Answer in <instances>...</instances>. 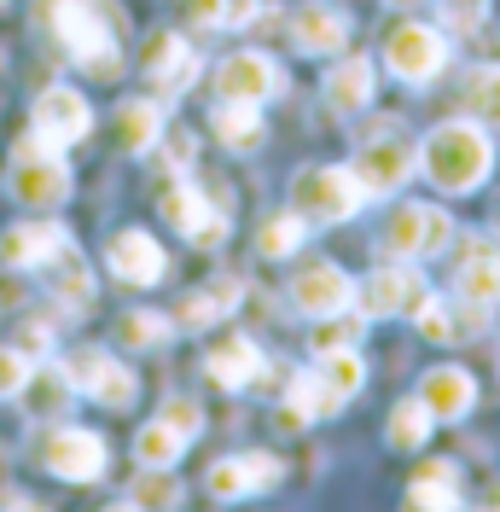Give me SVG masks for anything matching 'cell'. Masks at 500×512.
I'll return each mask as SVG.
<instances>
[{
  "instance_id": "cell-40",
  "label": "cell",
  "mask_w": 500,
  "mask_h": 512,
  "mask_svg": "<svg viewBox=\"0 0 500 512\" xmlns=\"http://www.w3.org/2000/svg\"><path fill=\"white\" fill-rule=\"evenodd\" d=\"M413 320H419V332H425L431 344H454V320H448V309H442L437 297H431V303H425Z\"/></svg>"
},
{
  "instance_id": "cell-32",
  "label": "cell",
  "mask_w": 500,
  "mask_h": 512,
  "mask_svg": "<svg viewBox=\"0 0 500 512\" xmlns=\"http://www.w3.org/2000/svg\"><path fill=\"white\" fill-rule=\"evenodd\" d=\"M431 425H437V414L419 402V396H407V402H396V414H390V448H425L431 443Z\"/></svg>"
},
{
  "instance_id": "cell-21",
  "label": "cell",
  "mask_w": 500,
  "mask_h": 512,
  "mask_svg": "<svg viewBox=\"0 0 500 512\" xmlns=\"http://www.w3.org/2000/svg\"><path fill=\"white\" fill-rule=\"evenodd\" d=\"M419 402L437 419H466L471 402H477V384H471L466 367H431L425 384H419Z\"/></svg>"
},
{
  "instance_id": "cell-14",
  "label": "cell",
  "mask_w": 500,
  "mask_h": 512,
  "mask_svg": "<svg viewBox=\"0 0 500 512\" xmlns=\"http://www.w3.org/2000/svg\"><path fill=\"white\" fill-rule=\"evenodd\" d=\"M163 222H169V227H181L187 239H198V245L210 251V245H216L221 233L233 227V210H216V204H210V198H204L198 187H187V181H181V187H169V192H163Z\"/></svg>"
},
{
  "instance_id": "cell-15",
  "label": "cell",
  "mask_w": 500,
  "mask_h": 512,
  "mask_svg": "<svg viewBox=\"0 0 500 512\" xmlns=\"http://www.w3.org/2000/svg\"><path fill=\"white\" fill-rule=\"evenodd\" d=\"M204 373H210L221 390H256V384L268 379V361H262V350H256L250 338L227 332V338H216V344H210V355H204Z\"/></svg>"
},
{
  "instance_id": "cell-49",
  "label": "cell",
  "mask_w": 500,
  "mask_h": 512,
  "mask_svg": "<svg viewBox=\"0 0 500 512\" xmlns=\"http://www.w3.org/2000/svg\"><path fill=\"white\" fill-rule=\"evenodd\" d=\"M0 6H6V0H0Z\"/></svg>"
},
{
  "instance_id": "cell-41",
  "label": "cell",
  "mask_w": 500,
  "mask_h": 512,
  "mask_svg": "<svg viewBox=\"0 0 500 512\" xmlns=\"http://www.w3.org/2000/svg\"><path fill=\"white\" fill-rule=\"evenodd\" d=\"M163 419H169L175 431H187V437H198V425H204V408H198L192 396H169V402H163Z\"/></svg>"
},
{
  "instance_id": "cell-22",
  "label": "cell",
  "mask_w": 500,
  "mask_h": 512,
  "mask_svg": "<svg viewBox=\"0 0 500 512\" xmlns=\"http://www.w3.org/2000/svg\"><path fill=\"white\" fill-rule=\"evenodd\" d=\"M59 245H70V233H64V227H53V222L12 227V233L0 239V262H6V268H41V262L59 251Z\"/></svg>"
},
{
  "instance_id": "cell-26",
  "label": "cell",
  "mask_w": 500,
  "mask_h": 512,
  "mask_svg": "<svg viewBox=\"0 0 500 512\" xmlns=\"http://www.w3.org/2000/svg\"><path fill=\"white\" fill-rule=\"evenodd\" d=\"M239 297H245L239 280H216V286H204L198 297L181 303V326H187V332H204V326H216V320L233 315V309H239Z\"/></svg>"
},
{
  "instance_id": "cell-12",
  "label": "cell",
  "mask_w": 500,
  "mask_h": 512,
  "mask_svg": "<svg viewBox=\"0 0 500 512\" xmlns=\"http://www.w3.org/2000/svg\"><path fill=\"white\" fill-rule=\"evenodd\" d=\"M274 483H280V460H274L268 448H250V454L216 460L210 478H204V489H210L216 501H245V495H262V489H274Z\"/></svg>"
},
{
  "instance_id": "cell-9",
  "label": "cell",
  "mask_w": 500,
  "mask_h": 512,
  "mask_svg": "<svg viewBox=\"0 0 500 512\" xmlns=\"http://www.w3.org/2000/svg\"><path fill=\"white\" fill-rule=\"evenodd\" d=\"M64 373H70L76 390H88V396L105 402V408H134V396H140L134 373H128L123 361H111L105 350H76L70 361H64Z\"/></svg>"
},
{
  "instance_id": "cell-39",
  "label": "cell",
  "mask_w": 500,
  "mask_h": 512,
  "mask_svg": "<svg viewBox=\"0 0 500 512\" xmlns=\"http://www.w3.org/2000/svg\"><path fill=\"white\" fill-rule=\"evenodd\" d=\"M30 373H35V367H30V355H24V350H0V396H18Z\"/></svg>"
},
{
  "instance_id": "cell-48",
  "label": "cell",
  "mask_w": 500,
  "mask_h": 512,
  "mask_svg": "<svg viewBox=\"0 0 500 512\" xmlns=\"http://www.w3.org/2000/svg\"><path fill=\"white\" fill-rule=\"evenodd\" d=\"M390 6H419V0H390Z\"/></svg>"
},
{
  "instance_id": "cell-6",
  "label": "cell",
  "mask_w": 500,
  "mask_h": 512,
  "mask_svg": "<svg viewBox=\"0 0 500 512\" xmlns=\"http://www.w3.org/2000/svg\"><path fill=\"white\" fill-rule=\"evenodd\" d=\"M454 245V222H448V210L437 204H402L390 222H384V251L413 262V256H437Z\"/></svg>"
},
{
  "instance_id": "cell-27",
  "label": "cell",
  "mask_w": 500,
  "mask_h": 512,
  "mask_svg": "<svg viewBox=\"0 0 500 512\" xmlns=\"http://www.w3.org/2000/svg\"><path fill=\"white\" fill-rule=\"evenodd\" d=\"M373 88H378V76H373L367 59H344L326 76V99H332L338 111H367V105H373Z\"/></svg>"
},
{
  "instance_id": "cell-2",
  "label": "cell",
  "mask_w": 500,
  "mask_h": 512,
  "mask_svg": "<svg viewBox=\"0 0 500 512\" xmlns=\"http://www.w3.org/2000/svg\"><path fill=\"white\" fill-rule=\"evenodd\" d=\"M419 169L437 181L442 192H477L495 169V146L477 123H442L425 134L419 146Z\"/></svg>"
},
{
  "instance_id": "cell-31",
  "label": "cell",
  "mask_w": 500,
  "mask_h": 512,
  "mask_svg": "<svg viewBox=\"0 0 500 512\" xmlns=\"http://www.w3.org/2000/svg\"><path fill=\"white\" fill-rule=\"evenodd\" d=\"M18 396L30 402V414H35V419H47V414H64V408H70V396H76V384H70V373H64V367H53V373H41V379L30 373Z\"/></svg>"
},
{
  "instance_id": "cell-29",
  "label": "cell",
  "mask_w": 500,
  "mask_h": 512,
  "mask_svg": "<svg viewBox=\"0 0 500 512\" xmlns=\"http://www.w3.org/2000/svg\"><path fill=\"white\" fill-rule=\"evenodd\" d=\"M454 291H460V303L495 309L500 303V256H466V268L454 274Z\"/></svg>"
},
{
  "instance_id": "cell-13",
  "label": "cell",
  "mask_w": 500,
  "mask_h": 512,
  "mask_svg": "<svg viewBox=\"0 0 500 512\" xmlns=\"http://www.w3.org/2000/svg\"><path fill=\"white\" fill-rule=\"evenodd\" d=\"M216 88H221V99L262 105V99H280L285 94V70L268 59V53H233V59H221Z\"/></svg>"
},
{
  "instance_id": "cell-36",
  "label": "cell",
  "mask_w": 500,
  "mask_h": 512,
  "mask_svg": "<svg viewBox=\"0 0 500 512\" xmlns=\"http://www.w3.org/2000/svg\"><path fill=\"white\" fill-rule=\"evenodd\" d=\"M332 408H338V396L320 384V373H297V379H291V402H285V414L320 419V414H332Z\"/></svg>"
},
{
  "instance_id": "cell-35",
  "label": "cell",
  "mask_w": 500,
  "mask_h": 512,
  "mask_svg": "<svg viewBox=\"0 0 500 512\" xmlns=\"http://www.w3.org/2000/svg\"><path fill=\"white\" fill-rule=\"evenodd\" d=\"M466 111L477 123H500V64H483L466 76Z\"/></svg>"
},
{
  "instance_id": "cell-30",
  "label": "cell",
  "mask_w": 500,
  "mask_h": 512,
  "mask_svg": "<svg viewBox=\"0 0 500 512\" xmlns=\"http://www.w3.org/2000/svg\"><path fill=\"white\" fill-rule=\"evenodd\" d=\"M314 373H320V384H326L338 402H349V396L367 384V361L355 350H320V367H314Z\"/></svg>"
},
{
  "instance_id": "cell-24",
  "label": "cell",
  "mask_w": 500,
  "mask_h": 512,
  "mask_svg": "<svg viewBox=\"0 0 500 512\" xmlns=\"http://www.w3.org/2000/svg\"><path fill=\"white\" fill-rule=\"evenodd\" d=\"M210 128L221 134V146H227V152H256V146H262V134H268L262 105H245V99H221L216 117H210Z\"/></svg>"
},
{
  "instance_id": "cell-4",
  "label": "cell",
  "mask_w": 500,
  "mask_h": 512,
  "mask_svg": "<svg viewBox=\"0 0 500 512\" xmlns=\"http://www.w3.org/2000/svg\"><path fill=\"white\" fill-rule=\"evenodd\" d=\"M12 198L18 204H35V210H53L70 198V163L53 158V146H41V140H24L18 146V163H12Z\"/></svg>"
},
{
  "instance_id": "cell-34",
  "label": "cell",
  "mask_w": 500,
  "mask_h": 512,
  "mask_svg": "<svg viewBox=\"0 0 500 512\" xmlns=\"http://www.w3.org/2000/svg\"><path fill=\"white\" fill-rule=\"evenodd\" d=\"M169 332H175V315H157V309H128V315L117 320V338L134 344V350H152Z\"/></svg>"
},
{
  "instance_id": "cell-19",
  "label": "cell",
  "mask_w": 500,
  "mask_h": 512,
  "mask_svg": "<svg viewBox=\"0 0 500 512\" xmlns=\"http://www.w3.org/2000/svg\"><path fill=\"white\" fill-rule=\"evenodd\" d=\"M140 64H146V76H152L163 94H187L192 82H198V53H192L181 35H152Z\"/></svg>"
},
{
  "instance_id": "cell-10",
  "label": "cell",
  "mask_w": 500,
  "mask_h": 512,
  "mask_svg": "<svg viewBox=\"0 0 500 512\" xmlns=\"http://www.w3.org/2000/svg\"><path fill=\"white\" fill-rule=\"evenodd\" d=\"M291 303H297V315H309V320L344 315V309H355V280H349L338 262H309L291 280Z\"/></svg>"
},
{
  "instance_id": "cell-23",
  "label": "cell",
  "mask_w": 500,
  "mask_h": 512,
  "mask_svg": "<svg viewBox=\"0 0 500 512\" xmlns=\"http://www.w3.org/2000/svg\"><path fill=\"white\" fill-rule=\"evenodd\" d=\"M192 448V437L187 431H175L169 419L157 414L152 425H140L134 431V460L146 466V472H169V466H181V454Z\"/></svg>"
},
{
  "instance_id": "cell-38",
  "label": "cell",
  "mask_w": 500,
  "mask_h": 512,
  "mask_svg": "<svg viewBox=\"0 0 500 512\" xmlns=\"http://www.w3.org/2000/svg\"><path fill=\"white\" fill-rule=\"evenodd\" d=\"M134 501H140V507L146 512H163V507H175V501H181V489H175V483L163 478V472H152V478H140V489H134Z\"/></svg>"
},
{
  "instance_id": "cell-7",
  "label": "cell",
  "mask_w": 500,
  "mask_h": 512,
  "mask_svg": "<svg viewBox=\"0 0 500 512\" xmlns=\"http://www.w3.org/2000/svg\"><path fill=\"white\" fill-rule=\"evenodd\" d=\"M425 303H431V286L419 268H378V274H367V286H355V309L367 320L419 315Z\"/></svg>"
},
{
  "instance_id": "cell-28",
  "label": "cell",
  "mask_w": 500,
  "mask_h": 512,
  "mask_svg": "<svg viewBox=\"0 0 500 512\" xmlns=\"http://www.w3.org/2000/svg\"><path fill=\"white\" fill-rule=\"evenodd\" d=\"M117 140H123V152H152L163 140V105L157 99H128L117 111Z\"/></svg>"
},
{
  "instance_id": "cell-18",
  "label": "cell",
  "mask_w": 500,
  "mask_h": 512,
  "mask_svg": "<svg viewBox=\"0 0 500 512\" xmlns=\"http://www.w3.org/2000/svg\"><path fill=\"white\" fill-rule=\"evenodd\" d=\"M111 274L128 280V286H157L163 274H169V256L157 245L152 233H140V227H128L111 239Z\"/></svg>"
},
{
  "instance_id": "cell-44",
  "label": "cell",
  "mask_w": 500,
  "mask_h": 512,
  "mask_svg": "<svg viewBox=\"0 0 500 512\" xmlns=\"http://www.w3.org/2000/svg\"><path fill=\"white\" fill-rule=\"evenodd\" d=\"M192 152H198V140H192L187 128L163 140V163H169V169H181V175H187V169H192Z\"/></svg>"
},
{
  "instance_id": "cell-1",
  "label": "cell",
  "mask_w": 500,
  "mask_h": 512,
  "mask_svg": "<svg viewBox=\"0 0 500 512\" xmlns=\"http://www.w3.org/2000/svg\"><path fill=\"white\" fill-rule=\"evenodd\" d=\"M47 24L88 76L111 82L123 70V47H117V24H111L105 0H47Z\"/></svg>"
},
{
  "instance_id": "cell-45",
  "label": "cell",
  "mask_w": 500,
  "mask_h": 512,
  "mask_svg": "<svg viewBox=\"0 0 500 512\" xmlns=\"http://www.w3.org/2000/svg\"><path fill=\"white\" fill-rule=\"evenodd\" d=\"M483 512H500V483L489 489V495H483Z\"/></svg>"
},
{
  "instance_id": "cell-3",
  "label": "cell",
  "mask_w": 500,
  "mask_h": 512,
  "mask_svg": "<svg viewBox=\"0 0 500 512\" xmlns=\"http://www.w3.org/2000/svg\"><path fill=\"white\" fill-rule=\"evenodd\" d=\"M367 204V187L355 181V169H338V163H303L291 175V210L309 227H338L349 222L355 210Z\"/></svg>"
},
{
  "instance_id": "cell-33",
  "label": "cell",
  "mask_w": 500,
  "mask_h": 512,
  "mask_svg": "<svg viewBox=\"0 0 500 512\" xmlns=\"http://www.w3.org/2000/svg\"><path fill=\"white\" fill-rule=\"evenodd\" d=\"M303 239H309V222H303L297 210H291V216H268V222L256 227V251L274 256V262H280V256H291Z\"/></svg>"
},
{
  "instance_id": "cell-25",
  "label": "cell",
  "mask_w": 500,
  "mask_h": 512,
  "mask_svg": "<svg viewBox=\"0 0 500 512\" xmlns=\"http://www.w3.org/2000/svg\"><path fill=\"white\" fill-rule=\"evenodd\" d=\"M41 268H47L53 291H59V303H70V309L94 303V274H88V262H82V251H76V245H59V251L47 256Z\"/></svg>"
},
{
  "instance_id": "cell-43",
  "label": "cell",
  "mask_w": 500,
  "mask_h": 512,
  "mask_svg": "<svg viewBox=\"0 0 500 512\" xmlns=\"http://www.w3.org/2000/svg\"><path fill=\"white\" fill-rule=\"evenodd\" d=\"M187 24H198V30H221V24H227V0H187Z\"/></svg>"
},
{
  "instance_id": "cell-5",
  "label": "cell",
  "mask_w": 500,
  "mask_h": 512,
  "mask_svg": "<svg viewBox=\"0 0 500 512\" xmlns=\"http://www.w3.org/2000/svg\"><path fill=\"white\" fill-rule=\"evenodd\" d=\"M105 460H111L105 437L99 431H82V425H59L41 443V466L64 483H99L105 478Z\"/></svg>"
},
{
  "instance_id": "cell-20",
  "label": "cell",
  "mask_w": 500,
  "mask_h": 512,
  "mask_svg": "<svg viewBox=\"0 0 500 512\" xmlns=\"http://www.w3.org/2000/svg\"><path fill=\"white\" fill-rule=\"evenodd\" d=\"M402 512H460V466L454 460H425Z\"/></svg>"
},
{
  "instance_id": "cell-42",
  "label": "cell",
  "mask_w": 500,
  "mask_h": 512,
  "mask_svg": "<svg viewBox=\"0 0 500 512\" xmlns=\"http://www.w3.org/2000/svg\"><path fill=\"white\" fill-rule=\"evenodd\" d=\"M483 6H489V0H442V18H448V30H477V24H483Z\"/></svg>"
},
{
  "instance_id": "cell-37",
  "label": "cell",
  "mask_w": 500,
  "mask_h": 512,
  "mask_svg": "<svg viewBox=\"0 0 500 512\" xmlns=\"http://www.w3.org/2000/svg\"><path fill=\"white\" fill-rule=\"evenodd\" d=\"M320 326H326V332H314V355H320V350H349V338H355V332L367 326V315H355V320H338V315H326Z\"/></svg>"
},
{
  "instance_id": "cell-46",
  "label": "cell",
  "mask_w": 500,
  "mask_h": 512,
  "mask_svg": "<svg viewBox=\"0 0 500 512\" xmlns=\"http://www.w3.org/2000/svg\"><path fill=\"white\" fill-rule=\"evenodd\" d=\"M6 512H47V507H41V501H12Z\"/></svg>"
},
{
  "instance_id": "cell-47",
  "label": "cell",
  "mask_w": 500,
  "mask_h": 512,
  "mask_svg": "<svg viewBox=\"0 0 500 512\" xmlns=\"http://www.w3.org/2000/svg\"><path fill=\"white\" fill-rule=\"evenodd\" d=\"M105 512H146L140 501H123V507H105Z\"/></svg>"
},
{
  "instance_id": "cell-11",
  "label": "cell",
  "mask_w": 500,
  "mask_h": 512,
  "mask_svg": "<svg viewBox=\"0 0 500 512\" xmlns=\"http://www.w3.org/2000/svg\"><path fill=\"white\" fill-rule=\"evenodd\" d=\"M88 128H94V111L76 88H47L35 99V140L41 146H53V152L76 146V140H88Z\"/></svg>"
},
{
  "instance_id": "cell-17",
  "label": "cell",
  "mask_w": 500,
  "mask_h": 512,
  "mask_svg": "<svg viewBox=\"0 0 500 512\" xmlns=\"http://www.w3.org/2000/svg\"><path fill=\"white\" fill-rule=\"evenodd\" d=\"M291 41H297V53L332 59V53L349 47V12L344 6H297L291 12Z\"/></svg>"
},
{
  "instance_id": "cell-8",
  "label": "cell",
  "mask_w": 500,
  "mask_h": 512,
  "mask_svg": "<svg viewBox=\"0 0 500 512\" xmlns=\"http://www.w3.org/2000/svg\"><path fill=\"white\" fill-rule=\"evenodd\" d=\"M384 64H390V76H402V82H431V76H442V64H448V41H442V30H431V24H402V30L384 41Z\"/></svg>"
},
{
  "instance_id": "cell-16",
  "label": "cell",
  "mask_w": 500,
  "mask_h": 512,
  "mask_svg": "<svg viewBox=\"0 0 500 512\" xmlns=\"http://www.w3.org/2000/svg\"><path fill=\"white\" fill-rule=\"evenodd\" d=\"M407 175H413V146H402V140H373V146H361V158H355V181L367 187V198L402 192Z\"/></svg>"
}]
</instances>
